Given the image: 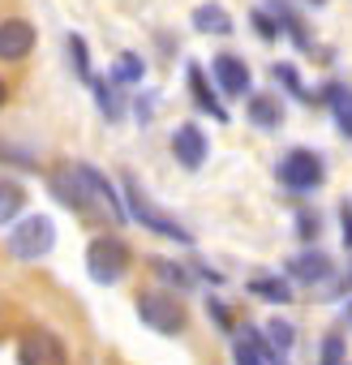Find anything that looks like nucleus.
Returning a JSON list of instances; mask_svg holds the SVG:
<instances>
[{"instance_id":"1","label":"nucleus","mask_w":352,"mask_h":365,"mask_svg":"<svg viewBox=\"0 0 352 365\" xmlns=\"http://www.w3.org/2000/svg\"><path fill=\"white\" fill-rule=\"evenodd\" d=\"M52 185H56V194L65 198V207H73V211H82V215H90V220H116V224L129 220L125 202H120L116 190H112V180H108L99 168H90V163H65V168L56 172Z\"/></svg>"},{"instance_id":"2","label":"nucleus","mask_w":352,"mask_h":365,"mask_svg":"<svg viewBox=\"0 0 352 365\" xmlns=\"http://www.w3.org/2000/svg\"><path fill=\"white\" fill-rule=\"evenodd\" d=\"M125 198H129V215L142 224V228H150V232H159V237H167V241H181V245H190L194 237L181 228V224H176V220H167L142 190H138V180L133 176H125Z\"/></svg>"},{"instance_id":"3","label":"nucleus","mask_w":352,"mask_h":365,"mask_svg":"<svg viewBox=\"0 0 352 365\" xmlns=\"http://www.w3.org/2000/svg\"><path fill=\"white\" fill-rule=\"evenodd\" d=\"M322 176H326L322 155H314V150H305V146H296V150H288V155L279 159V185L292 190V194H309V190H318V185H322Z\"/></svg>"},{"instance_id":"4","label":"nucleus","mask_w":352,"mask_h":365,"mask_svg":"<svg viewBox=\"0 0 352 365\" xmlns=\"http://www.w3.org/2000/svg\"><path fill=\"white\" fill-rule=\"evenodd\" d=\"M52 245H56V224H52L48 215H26V220L14 228V237H9V250H14V258H22V262H35V258L52 254Z\"/></svg>"},{"instance_id":"5","label":"nucleus","mask_w":352,"mask_h":365,"mask_svg":"<svg viewBox=\"0 0 352 365\" xmlns=\"http://www.w3.org/2000/svg\"><path fill=\"white\" fill-rule=\"evenodd\" d=\"M86 271H90L95 284H116V279L129 271V245H125L120 237H99V241H90V250H86Z\"/></svg>"},{"instance_id":"6","label":"nucleus","mask_w":352,"mask_h":365,"mask_svg":"<svg viewBox=\"0 0 352 365\" xmlns=\"http://www.w3.org/2000/svg\"><path fill=\"white\" fill-rule=\"evenodd\" d=\"M138 318L159 335H181L185 331V309L172 292H142L138 297Z\"/></svg>"},{"instance_id":"7","label":"nucleus","mask_w":352,"mask_h":365,"mask_svg":"<svg viewBox=\"0 0 352 365\" xmlns=\"http://www.w3.org/2000/svg\"><path fill=\"white\" fill-rule=\"evenodd\" d=\"M18 361L22 365H69V352L61 344V335L52 331H26L18 344Z\"/></svg>"},{"instance_id":"8","label":"nucleus","mask_w":352,"mask_h":365,"mask_svg":"<svg viewBox=\"0 0 352 365\" xmlns=\"http://www.w3.org/2000/svg\"><path fill=\"white\" fill-rule=\"evenodd\" d=\"M172 155H176V163L181 168H202L207 163V155H211V146H207V133L198 129V125H181L172 133Z\"/></svg>"},{"instance_id":"9","label":"nucleus","mask_w":352,"mask_h":365,"mask_svg":"<svg viewBox=\"0 0 352 365\" xmlns=\"http://www.w3.org/2000/svg\"><path fill=\"white\" fill-rule=\"evenodd\" d=\"M35 48V26L22 18H5L0 22V61H26Z\"/></svg>"},{"instance_id":"10","label":"nucleus","mask_w":352,"mask_h":365,"mask_svg":"<svg viewBox=\"0 0 352 365\" xmlns=\"http://www.w3.org/2000/svg\"><path fill=\"white\" fill-rule=\"evenodd\" d=\"M211 73H215V82H219L224 95H245V91H249V65H245L241 56H232V52L215 56Z\"/></svg>"},{"instance_id":"11","label":"nucleus","mask_w":352,"mask_h":365,"mask_svg":"<svg viewBox=\"0 0 352 365\" xmlns=\"http://www.w3.org/2000/svg\"><path fill=\"white\" fill-rule=\"evenodd\" d=\"M288 271H292V279H301V284H326L331 271H335V262H331L322 250H305V254H296V258L288 262Z\"/></svg>"},{"instance_id":"12","label":"nucleus","mask_w":352,"mask_h":365,"mask_svg":"<svg viewBox=\"0 0 352 365\" xmlns=\"http://www.w3.org/2000/svg\"><path fill=\"white\" fill-rule=\"evenodd\" d=\"M185 73H190V95H194V103H198L202 112H211L215 120H228V112H224V103H219V95H215V86H211V78L202 73V65H190Z\"/></svg>"},{"instance_id":"13","label":"nucleus","mask_w":352,"mask_h":365,"mask_svg":"<svg viewBox=\"0 0 352 365\" xmlns=\"http://www.w3.org/2000/svg\"><path fill=\"white\" fill-rule=\"evenodd\" d=\"M271 14H275V22H279V31L301 48V52H314V39H309V31H305V22L292 14V5H284V0H271Z\"/></svg>"},{"instance_id":"14","label":"nucleus","mask_w":352,"mask_h":365,"mask_svg":"<svg viewBox=\"0 0 352 365\" xmlns=\"http://www.w3.org/2000/svg\"><path fill=\"white\" fill-rule=\"evenodd\" d=\"M26 211V190L14 176H0V224H14Z\"/></svg>"},{"instance_id":"15","label":"nucleus","mask_w":352,"mask_h":365,"mask_svg":"<svg viewBox=\"0 0 352 365\" xmlns=\"http://www.w3.org/2000/svg\"><path fill=\"white\" fill-rule=\"evenodd\" d=\"M194 31H202V35H232V18L219 5H198L194 9Z\"/></svg>"},{"instance_id":"16","label":"nucleus","mask_w":352,"mask_h":365,"mask_svg":"<svg viewBox=\"0 0 352 365\" xmlns=\"http://www.w3.org/2000/svg\"><path fill=\"white\" fill-rule=\"evenodd\" d=\"M249 120H254L258 129H279V120H284L279 99H275V95H254V99H249Z\"/></svg>"},{"instance_id":"17","label":"nucleus","mask_w":352,"mask_h":365,"mask_svg":"<svg viewBox=\"0 0 352 365\" xmlns=\"http://www.w3.org/2000/svg\"><path fill=\"white\" fill-rule=\"evenodd\" d=\"M249 292H254V297H262V301H275V305H288V301H292V288H288L284 279H271V275L249 279Z\"/></svg>"},{"instance_id":"18","label":"nucleus","mask_w":352,"mask_h":365,"mask_svg":"<svg viewBox=\"0 0 352 365\" xmlns=\"http://www.w3.org/2000/svg\"><path fill=\"white\" fill-rule=\"evenodd\" d=\"M146 78V65H142V56H133V52H120L116 56V69H112V82L116 86H129V82H142Z\"/></svg>"},{"instance_id":"19","label":"nucleus","mask_w":352,"mask_h":365,"mask_svg":"<svg viewBox=\"0 0 352 365\" xmlns=\"http://www.w3.org/2000/svg\"><path fill=\"white\" fill-rule=\"evenodd\" d=\"M90 86H95V99H99L103 116H108V120H116V116H120V95H116V86H108L103 78H90Z\"/></svg>"},{"instance_id":"20","label":"nucleus","mask_w":352,"mask_h":365,"mask_svg":"<svg viewBox=\"0 0 352 365\" xmlns=\"http://www.w3.org/2000/svg\"><path fill=\"white\" fill-rule=\"evenodd\" d=\"M65 43H69V61L78 65V78H82V82H90L95 73H90V56H86V39H82V35H69Z\"/></svg>"},{"instance_id":"21","label":"nucleus","mask_w":352,"mask_h":365,"mask_svg":"<svg viewBox=\"0 0 352 365\" xmlns=\"http://www.w3.org/2000/svg\"><path fill=\"white\" fill-rule=\"evenodd\" d=\"M271 73H275V82H284V91H292V95H296V99H305V103H309V99H314V95H309V91H305V86H301V73H296V69H292V65H275V69H271Z\"/></svg>"},{"instance_id":"22","label":"nucleus","mask_w":352,"mask_h":365,"mask_svg":"<svg viewBox=\"0 0 352 365\" xmlns=\"http://www.w3.org/2000/svg\"><path fill=\"white\" fill-rule=\"evenodd\" d=\"M292 335H296V331H292L288 322H279V318H271V322H266V339H271V348H275V352H288V348H292Z\"/></svg>"},{"instance_id":"23","label":"nucleus","mask_w":352,"mask_h":365,"mask_svg":"<svg viewBox=\"0 0 352 365\" xmlns=\"http://www.w3.org/2000/svg\"><path fill=\"white\" fill-rule=\"evenodd\" d=\"M322 365H343V339L335 331L322 339Z\"/></svg>"},{"instance_id":"24","label":"nucleus","mask_w":352,"mask_h":365,"mask_svg":"<svg viewBox=\"0 0 352 365\" xmlns=\"http://www.w3.org/2000/svg\"><path fill=\"white\" fill-rule=\"evenodd\" d=\"M155 271H159L167 284H176V288H190V271H185V267H176V262H155Z\"/></svg>"},{"instance_id":"25","label":"nucleus","mask_w":352,"mask_h":365,"mask_svg":"<svg viewBox=\"0 0 352 365\" xmlns=\"http://www.w3.org/2000/svg\"><path fill=\"white\" fill-rule=\"evenodd\" d=\"M254 26H258V35H262V39H279V22H275V18H266L262 9H254Z\"/></svg>"},{"instance_id":"26","label":"nucleus","mask_w":352,"mask_h":365,"mask_svg":"<svg viewBox=\"0 0 352 365\" xmlns=\"http://www.w3.org/2000/svg\"><path fill=\"white\" fill-rule=\"evenodd\" d=\"M318 215L314 211H301V220H296V232H301V241H309V237H318Z\"/></svg>"},{"instance_id":"27","label":"nucleus","mask_w":352,"mask_h":365,"mask_svg":"<svg viewBox=\"0 0 352 365\" xmlns=\"http://www.w3.org/2000/svg\"><path fill=\"white\" fill-rule=\"evenodd\" d=\"M335 120H339V129H343V133L352 138V95H348V99H343V103L335 108Z\"/></svg>"},{"instance_id":"28","label":"nucleus","mask_w":352,"mask_h":365,"mask_svg":"<svg viewBox=\"0 0 352 365\" xmlns=\"http://www.w3.org/2000/svg\"><path fill=\"white\" fill-rule=\"evenodd\" d=\"M339 224H343V241H348V250H352V207L339 211Z\"/></svg>"},{"instance_id":"29","label":"nucleus","mask_w":352,"mask_h":365,"mask_svg":"<svg viewBox=\"0 0 352 365\" xmlns=\"http://www.w3.org/2000/svg\"><path fill=\"white\" fill-rule=\"evenodd\" d=\"M207 309H211V314H215V322H219V327H232V318H228V309H224V305H219V301H211V305H207Z\"/></svg>"},{"instance_id":"30","label":"nucleus","mask_w":352,"mask_h":365,"mask_svg":"<svg viewBox=\"0 0 352 365\" xmlns=\"http://www.w3.org/2000/svg\"><path fill=\"white\" fill-rule=\"evenodd\" d=\"M5 99H9V86H5V82H0V108H5Z\"/></svg>"},{"instance_id":"31","label":"nucleus","mask_w":352,"mask_h":365,"mask_svg":"<svg viewBox=\"0 0 352 365\" xmlns=\"http://www.w3.org/2000/svg\"><path fill=\"white\" fill-rule=\"evenodd\" d=\"M309 5H326V0H309Z\"/></svg>"},{"instance_id":"32","label":"nucleus","mask_w":352,"mask_h":365,"mask_svg":"<svg viewBox=\"0 0 352 365\" xmlns=\"http://www.w3.org/2000/svg\"><path fill=\"white\" fill-rule=\"evenodd\" d=\"M348 318H352V305H348Z\"/></svg>"}]
</instances>
